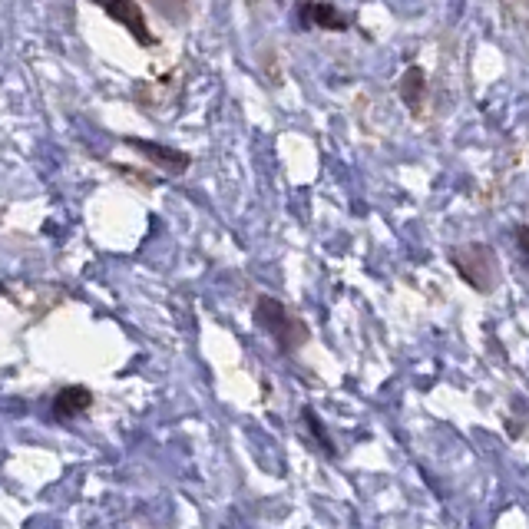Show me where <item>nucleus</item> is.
<instances>
[{
    "label": "nucleus",
    "instance_id": "nucleus-1",
    "mask_svg": "<svg viewBox=\"0 0 529 529\" xmlns=\"http://www.w3.org/2000/svg\"><path fill=\"white\" fill-rule=\"evenodd\" d=\"M255 321H258V328L268 331L275 338V344L282 351H298L301 344L308 341V328L301 325V318H295L291 311L282 305L278 298H258V305H255Z\"/></svg>",
    "mask_w": 529,
    "mask_h": 529
},
{
    "label": "nucleus",
    "instance_id": "nucleus-2",
    "mask_svg": "<svg viewBox=\"0 0 529 529\" xmlns=\"http://www.w3.org/2000/svg\"><path fill=\"white\" fill-rule=\"evenodd\" d=\"M450 262L477 291H490L496 285V258L487 245H460L450 248Z\"/></svg>",
    "mask_w": 529,
    "mask_h": 529
},
{
    "label": "nucleus",
    "instance_id": "nucleus-3",
    "mask_svg": "<svg viewBox=\"0 0 529 529\" xmlns=\"http://www.w3.org/2000/svg\"><path fill=\"white\" fill-rule=\"evenodd\" d=\"M93 4H100L106 14H110L116 24H123L139 43H153V34H149V27L143 20V10H139L133 0H93Z\"/></svg>",
    "mask_w": 529,
    "mask_h": 529
},
{
    "label": "nucleus",
    "instance_id": "nucleus-4",
    "mask_svg": "<svg viewBox=\"0 0 529 529\" xmlns=\"http://www.w3.org/2000/svg\"><path fill=\"white\" fill-rule=\"evenodd\" d=\"M126 143L133 146V149H139L143 156H149L153 163H159L163 169H172V172L189 169V156L179 153V149H169V146H163V143H149V139H136V136H129Z\"/></svg>",
    "mask_w": 529,
    "mask_h": 529
},
{
    "label": "nucleus",
    "instance_id": "nucleus-5",
    "mask_svg": "<svg viewBox=\"0 0 529 529\" xmlns=\"http://www.w3.org/2000/svg\"><path fill=\"white\" fill-rule=\"evenodd\" d=\"M90 404H93L90 387L73 384V387H63V391L57 394V401H53V414H57L60 420H73V417L86 414Z\"/></svg>",
    "mask_w": 529,
    "mask_h": 529
},
{
    "label": "nucleus",
    "instance_id": "nucleus-6",
    "mask_svg": "<svg viewBox=\"0 0 529 529\" xmlns=\"http://www.w3.org/2000/svg\"><path fill=\"white\" fill-rule=\"evenodd\" d=\"M301 20L311 27H321V30H348L351 20L341 14V10H334L331 4H305L301 7Z\"/></svg>",
    "mask_w": 529,
    "mask_h": 529
},
{
    "label": "nucleus",
    "instance_id": "nucleus-7",
    "mask_svg": "<svg viewBox=\"0 0 529 529\" xmlns=\"http://www.w3.org/2000/svg\"><path fill=\"white\" fill-rule=\"evenodd\" d=\"M401 100L410 110H420V100H424V70L410 67L401 77Z\"/></svg>",
    "mask_w": 529,
    "mask_h": 529
},
{
    "label": "nucleus",
    "instance_id": "nucleus-8",
    "mask_svg": "<svg viewBox=\"0 0 529 529\" xmlns=\"http://www.w3.org/2000/svg\"><path fill=\"white\" fill-rule=\"evenodd\" d=\"M516 242H520V252H523V258H526V229H523V225L516 229Z\"/></svg>",
    "mask_w": 529,
    "mask_h": 529
},
{
    "label": "nucleus",
    "instance_id": "nucleus-9",
    "mask_svg": "<svg viewBox=\"0 0 529 529\" xmlns=\"http://www.w3.org/2000/svg\"><path fill=\"white\" fill-rule=\"evenodd\" d=\"M4 291H7V288H4V285H0V295H4Z\"/></svg>",
    "mask_w": 529,
    "mask_h": 529
}]
</instances>
